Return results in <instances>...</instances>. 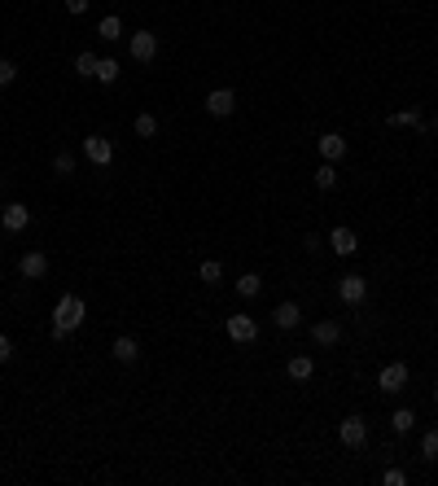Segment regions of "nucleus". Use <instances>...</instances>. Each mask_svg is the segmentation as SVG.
<instances>
[{"label":"nucleus","mask_w":438,"mask_h":486,"mask_svg":"<svg viewBox=\"0 0 438 486\" xmlns=\"http://www.w3.org/2000/svg\"><path fill=\"white\" fill-rule=\"evenodd\" d=\"M53 171H58V175H70V171H75V153H58V158H53Z\"/></svg>","instance_id":"bb28decb"},{"label":"nucleus","mask_w":438,"mask_h":486,"mask_svg":"<svg viewBox=\"0 0 438 486\" xmlns=\"http://www.w3.org/2000/svg\"><path fill=\"white\" fill-rule=\"evenodd\" d=\"M285 372H290L294 381H312V372H316V360H312V355H290Z\"/></svg>","instance_id":"dca6fc26"},{"label":"nucleus","mask_w":438,"mask_h":486,"mask_svg":"<svg viewBox=\"0 0 438 486\" xmlns=\"http://www.w3.org/2000/svg\"><path fill=\"white\" fill-rule=\"evenodd\" d=\"M0 223H5V233H22V228L31 223V211L22 206V201H9V206L0 211Z\"/></svg>","instance_id":"9d476101"},{"label":"nucleus","mask_w":438,"mask_h":486,"mask_svg":"<svg viewBox=\"0 0 438 486\" xmlns=\"http://www.w3.org/2000/svg\"><path fill=\"white\" fill-rule=\"evenodd\" d=\"M84 158H88L92 167H110V162H114V140H106V136H88V140H84Z\"/></svg>","instance_id":"20e7f679"},{"label":"nucleus","mask_w":438,"mask_h":486,"mask_svg":"<svg viewBox=\"0 0 438 486\" xmlns=\"http://www.w3.org/2000/svg\"><path fill=\"white\" fill-rule=\"evenodd\" d=\"M381 482H385V486H407V473H403V469H385Z\"/></svg>","instance_id":"cd10ccee"},{"label":"nucleus","mask_w":438,"mask_h":486,"mask_svg":"<svg viewBox=\"0 0 438 486\" xmlns=\"http://www.w3.org/2000/svg\"><path fill=\"white\" fill-rule=\"evenodd\" d=\"M259 289H263V280L254 276V272H246V276H237V294L241 298H259Z\"/></svg>","instance_id":"aec40b11"},{"label":"nucleus","mask_w":438,"mask_h":486,"mask_svg":"<svg viewBox=\"0 0 438 486\" xmlns=\"http://www.w3.org/2000/svg\"><path fill=\"white\" fill-rule=\"evenodd\" d=\"M390 425H395V433H407L412 425H417V412H412V407H395V416H390Z\"/></svg>","instance_id":"412c9836"},{"label":"nucleus","mask_w":438,"mask_h":486,"mask_svg":"<svg viewBox=\"0 0 438 486\" xmlns=\"http://www.w3.org/2000/svg\"><path fill=\"white\" fill-rule=\"evenodd\" d=\"M434 403H438V386H434Z\"/></svg>","instance_id":"2f4dec72"},{"label":"nucleus","mask_w":438,"mask_h":486,"mask_svg":"<svg viewBox=\"0 0 438 486\" xmlns=\"http://www.w3.org/2000/svg\"><path fill=\"white\" fill-rule=\"evenodd\" d=\"M88 320V306H84V298L80 294H62L58 298V306H53V328H66V333H75Z\"/></svg>","instance_id":"f257e3e1"},{"label":"nucleus","mask_w":438,"mask_h":486,"mask_svg":"<svg viewBox=\"0 0 438 486\" xmlns=\"http://www.w3.org/2000/svg\"><path fill=\"white\" fill-rule=\"evenodd\" d=\"M9 360H13V342L0 333V364H9Z\"/></svg>","instance_id":"c756f323"},{"label":"nucleus","mask_w":438,"mask_h":486,"mask_svg":"<svg viewBox=\"0 0 438 486\" xmlns=\"http://www.w3.org/2000/svg\"><path fill=\"white\" fill-rule=\"evenodd\" d=\"M197 276L206 280V285H219V280H224V263H215V259H206V263L197 267Z\"/></svg>","instance_id":"4be33fe9"},{"label":"nucleus","mask_w":438,"mask_h":486,"mask_svg":"<svg viewBox=\"0 0 438 486\" xmlns=\"http://www.w3.org/2000/svg\"><path fill=\"white\" fill-rule=\"evenodd\" d=\"M127 53H132V62H153V57H158V35L136 31L132 40H127Z\"/></svg>","instance_id":"423d86ee"},{"label":"nucleus","mask_w":438,"mask_h":486,"mask_svg":"<svg viewBox=\"0 0 438 486\" xmlns=\"http://www.w3.org/2000/svg\"><path fill=\"white\" fill-rule=\"evenodd\" d=\"M110 350H114V360H119V364H136V360H141V342H136V338H127V333L114 338Z\"/></svg>","instance_id":"4468645a"},{"label":"nucleus","mask_w":438,"mask_h":486,"mask_svg":"<svg viewBox=\"0 0 438 486\" xmlns=\"http://www.w3.org/2000/svg\"><path fill=\"white\" fill-rule=\"evenodd\" d=\"M329 245H333V254H342V259H351V254L359 250V237H355V228H333L329 233Z\"/></svg>","instance_id":"1a4fd4ad"},{"label":"nucleus","mask_w":438,"mask_h":486,"mask_svg":"<svg viewBox=\"0 0 438 486\" xmlns=\"http://www.w3.org/2000/svg\"><path fill=\"white\" fill-rule=\"evenodd\" d=\"M377 386H381L385 394H399V390L407 386V364H399V360H395V364H385V368L377 372Z\"/></svg>","instance_id":"0eeeda50"},{"label":"nucleus","mask_w":438,"mask_h":486,"mask_svg":"<svg viewBox=\"0 0 438 486\" xmlns=\"http://www.w3.org/2000/svg\"><path fill=\"white\" fill-rule=\"evenodd\" d=\"M97 35H101V40H123V22H119L114 13L101 18V22H97Z\"/></svg>","instance_id":"6ab92c4d"},{"label":"nucleus","mask_w":438,"mask_h":486,"mask_svg":"<svg viewBox=\"0 0 438 486\" xmlns=\"http://www.w3.org/2000/svg\"><path fill=\"white\" fill-rule=\"evenodd\" d=\"M18 272L27 276V280H40L48 272V254L44 250H27V254H22V263H18Z\"/></svg>","instance_id":"9b49d317"},{"label":"nucleus","mask_w":438,"mask_h":486,"mask_svg":"<svg viewBox=\"0 0 438 486\" xmlns=\"http://www.w3.org/2000/svg\"><path fill=\"white\" fill-rule=\"evenodd\" d=\"M13 79H18V66H13V62H0V88L13 84Z\"/></svg>","instance_id":"c85d7f7f"},{"label":"nucleus","mask_w":438,"mask_h":486,"mask_svg":"<svg viewBox=\"0 0 438 486\" xmlns=\"http://www.w3.org/2000/svg\"><path fill=\"white\" fill-rule=\"evenodd\" d=\"M390 127H417V132H425V114H421L417 106H407V110L390 114Z\"/></svg>","instance_id":"f3484780"},{"label":"nucleus","mask_w":438,"mask_h":486,"mask_svg":"<svg viewBox=\"0 0 438 486\" xmlns=\"http://www.w3.org/2000/svg\"><path fill=\"white\" fill-rule=\"evenodd\" d=\"M434 132H438V118H434Z\"/></svg>","instance_id":"473e14b6"},{"label":"nucleus","mask_w":438,"mask_h":486,"mask_svg":"<svg viewBox=\"0 0 438 486\" xmlns=\"http://www.w3.org/2000/svg\"><path fill=\"white\" fill-rule=\"evenodd\" d=\"M338 298H342L346 306H359V302L368 298V280L359 276V272H346V276L338 280Z\"/></svg>","instance_id":"f03ea898"},{"label":"nucleus","mask_w":438,"mask_h":486,"mask_svg":"<svg viewBox=\"0 0 438 486\" xmlns=\"http://www.w3.org/2000/svg\"><path fill=\"white\" fill-rule=\"evenodd\" d=\"M338 438H342V447H351V451H359L368 443V425L359 421V416H346L342 425H338Z\"/></svg>","instance_id":"39448f33"},{"label":"nucleus","mask_w":438,"mask_h":486,"mask_svg":"<svg viewBox=\"0 0 438 486\" xmlns=\"http://www.w3.org/2000/svg\"><path fill=\"white\" fill-rule=\"evenodd\" d=\"M333 184H338V171H333V162H320V171H316V189L329 193Z\"/></svg>","instance_id":"5701e85b"},{"label":"nucleus","mask_w":438,"mask_h":486,"mask_svg":"<svg viewBox=\"0 0 438 486\" xmlns=\"http://www.w3.org/2000/svg\"><path fill=\"white\" fill-rule=\"evenodd\" d=\"M228 338L233 342H254L259 338V320L254 316H228Z\"/></svg>","instance_id":"6e6552de"},{"label":"nucleus","mask_w":438,"mask_h":486,"mask_svg":"<svg viewBox=\"0 0 438 486\" xmlns=\"http://www.w3.org/2000/svg\"><path fill=\"white\" fill-rule=\"evenodd\" d=\"M75 70H80V79H92V74H97V53H88V48H84V53L75 57Z\"/></svg>","instance_id":"b1692460"},{"label":"nucleus","mask_w":438,"mask_h":486,"mask_svg":"<svg viewBox=\"0 0 438 486\" xmlns=\"http://www.w3.org/2000/svg\"><path fill=\"white\" fill-rule=\"evenodd\" d=\"M237 110V92L233 88H215V92H206V114L211 118H228Z\"/></svg>","instance_id":"7ed1b4c3"},{"label":"nucleus","mask_w":438,"mask_h":486,"mask_svg":"<svg viewBox=\"0 0 438 486\" xmlns=\"http://www.w3.org/2000/svg\"><path fill=\"white\" fill-rule=\"evenodd\" d=\"M272 324H276V328H298V324H302V306H298V302H280L276 311H272Z\"/></svg>","instance_id":"f8f14e48"},{"label":"nucleus","mask_w":438,"mask_h":486,"mask_svg":"<svg viewBox=\"0 0 438 486\" xmlns=\"http://www.w3.org/2000/svg\"><path fill=\"white\" fill-rule=\"evenodd\" d=\"M66 9H70L75 18H80V13H88V0H66Z\"/></svg>","instance_id":"7c9ffc66"},{"label":"nucleus","mask_w":438,"mask_h":486,"mask_svg":"<svg viewBox=\"0 0 438 486\" xmlns=\"http://www.w3.org/2000/svg\"><path fill=\"white\" fill-rule=\"evenodd\" d=\"M92 79L114 84V79H119V62H114V57H97V74H92Z\"/></svg>","instance_id":"a211bd4d"},{"label":"nucleus","mask_w":438,"mask_h":486,"mask_svg":"<svg viewBox=\"0 0 438 486\" xmlns=\"http://www.w3.org/2000/svg\"><path fill=\"white\" fill-rule=\"evenodd\" d=\"M312 338H316L320 346H338V342H342V324H338V320H320V324L312 328Z\"/></svg>","instance_id":"2eb2a0df"},{"label":"nucleus","mask_w":438,"mask_h":486,"mask_svg":"<svg viewBox=\"0 0 438 486\" xmlns=\"http://www.w3.org/2000/svg\"><path fill=\"white\" fill-rule=\"evenodd\" d=\"M136 136L153 140V136H158V118H153V114H136Z\"/></svg>","instance_id":"393cba45"},{"label":"nucleus","mask_w":438,"mask_h":486,"mask_svg":"<svg viewBox=\"0 0 438 486\" xmlns=\"http://www.w3.org/2000/svg\"><path fill=\"white\" fill-rule=\"evenodd\" d=\"M421 455L425 460H438V429H429L425 438H421Z\"/></svg>","instance_id":"a878e982"},{"label":"nucleus","mask_w":438,"mask_h":486,"mask_svg":"<svg viewBox=\"0 0 438 486\" xmlns=\"http://www.w3.org/2000/svg\"><path fill=\"white\" fill-rule=\"evenodd\" d=\"M316 145H320V158H324V162H338L342 153H346V140H342L338 132H324V136H320Z\"/></svg>","instance_id":"ddd939ff"}]
</instances>
